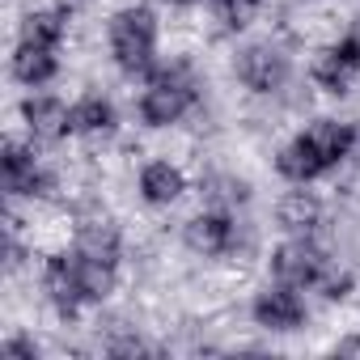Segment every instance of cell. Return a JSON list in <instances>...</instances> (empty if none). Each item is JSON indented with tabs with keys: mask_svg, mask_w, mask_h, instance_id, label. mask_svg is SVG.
Wrapping results in <instances>:
<instances>
[{
	"mask_svg": "<svg viewBox=\"0 0 360 360\" xmlns=\"http://www.w3.org/2000/svg\"><path fill=\"white\" fill-rule=\"evenodd\" d=\"M119 127H123V115L106 89H85L81 98H72V140L102 148L119 136Z\"/></svg>",
	"mask_w": 360,
	"mask_h": 360,
	"instance_id": "cell-10",
	"label": "cell"
},
{
	"mask_svg": "<svg viewBox=\"0 0 360 360\" xmlns=\"http://www.w3.org/2000/svg\"><path fill=\"white\" fill-rule=\"evenodd\" d=\"M18 123L34 144H47V148L64 144V140H72V102H64L60 94H47V89H30L18 102Z\"/></svg>",
	"mask_w": 360,
	"mask_h": 360,
	"instance_id": "cell-8",
	"label": "cell"
},
{
	"mask_svg": "<svg viewBox=\"0 0 360 360\" xmlns=\"http://www.w3.org/2000/svg\"><path fill=\"white\" fill-rule=\"evenodd\" d=\"M106 56L123 81H144L161 64V18L148 0H123L102 18Z\"/></svg>",
	"mask_w": 360,
	"mask_h": 360,
	"instance_id": "cell-3",
	"label": "cell"
},
{
	"mask_svg": "<svg viewBox=\"0 0 360 360\" xmlns=\"http://www.w3.org/2000/svg\"><path fill=\"white\" fill-rule=\"evenodd\" d=\"M356 123L339 115H309L280 148H276V174L284 183H322L335 169H343L356 153Z\"/></svg>",
	"mask_w": 360,
	"mask_h": 360,
	"instance_id": "cell-1",
	"label": "cell"
},
{
	"mask_svg": "<svg viewBox=\"0 0 360 360\" xmlns=\"http://www.w3.org/2000/svg\"><path fill=\"white\" fill-rule=\"evenodd\" d=\"M187 195H191V174H187V165L178 157L153 153V157L140 161V169H136V200L148 212H169Z\"/></svg>",
	"mask_w": 360,
	"mask_h": 360,
	"instance_id": "cell-7",
	"label": "cell"
},
{
	"mask_svg": "<svg viewBox=\"0 0 360 360\" xmlns=\"http://www.w3.org/2000/svg\"><path fill=\"white\" fill-rule=\"evenodd\" d=\"M165 5H169V9H204L208 0H165Z\"/></svg>",
	"mask_w": 360,
	"mask_h": 360,
	"instance_id": "cell-14",
	"label": "cell"
},
{
	"mask_svg": "<svg viewBox=\"0 0 360 360\" xmlns=\"http://www.w3.org/2000/svg\"><path fill=\"white\" fill-rule=\"evenodd\" d=\"M204 98H208V81H204L200 60L174 56V60H161L157 72L140 81L136 119L148 131H174V127H183L191 115L204 110Z\"/></svg>",
	"mask_w": 360,
	"mask_h": 360,
	"instance_id": "cell-2",
	"label": "cell"
},
{
	"mask_svg": "<svg viewBox=\"0 0 360 360\" xmlns=\"http://www.w3.org/2000/svg\"><path fill=\"white\" fill-rule=\"evenodd\" d=\"M330 259H335V250L322 246V238H280L267 250V276L280 280V284L314 292V284L322 280V271L330 267Z\"/></svg>",
	"mask_w": 360,
	"mask_h": 360,
	"instance_id": "cell-6",
	"label": "cell"
},
{
	"mask_svg": "<svg viewBox=\"0 0 360 360\" xmlns=\"http://www.w3.org/2000/svg\"><path fill=\"white\" fill-rule=\"evenodd\" d=\"M305 5H330V0H305Z\"/></svg>",
	"mask_w": 360,
	"mask_h": 360,
	"instance_id": "cell-15",
	"label": "cell"
},
{
	"mask_svg": "<svg viewBox=\"0 0 360 360\" xmlns=\"http://www.w3.org/2000/svg\"><path fill=\"white\" fill-rule=\"evenodd\" d=\"M200 204L204 208H225V212H246L255 200L250 178L238 174V165H208L200 169Z\"/></svg>",
	"mask_w": 360,
	"mask_h": 360,
	"instance_id": "cell-11",
	"label": "cell"
},
{
	"mask_svg": "<svg viewBox=\"0 0 360 360\" xmlns=\"http://www.w3.org/2000/svg\"><path fill=\"white\" fill-rule=\"evenodd\" d=\"M233 81L263 102H280L292 85H297V60H292V39L284 30L276 34H255L246 43H238L233 60H229Z\"/></svg>",
	"mask_w": 360,
	"mask_h": 360,
	"instance_id": "cell-4",
	"label": "cell"
},
{
	"mask_svg": "<svg viewBox=\"0 0 360 360\" xmlns=\"http://www.w3.org/2000/svg\"><path fill=\"white\" fill-rule=\"evenodd\" d=\"M250 322L263 330V335H297L309 326V301H305V288H292V284H280L267 276V284H259L250 292Z\"/></svg>",
	"mask_w": 360,
	"mask_h": 360,
	"instance_id": "cell-5",
	"label": "cell"
},
{
	"mask_svg": "<svg viewBox=\"0 0 360 360\" xmlns=\"http://www.w3.org/2000/svg\"><path fill=\"white\" fill-rule=\"evenodd\" d=\"M0 356H5V360H39L43 343L34 335H9L5 343H0Z\"/></svg>",
	"mask_w": 360,
	"mask_h": 360,
	"instance_id": "cell-13",
	"label": "cell"
},
{
	"mask_svg": "<svg viewBox=\"0 0 360 360\" xmlns=\"http://www.w3.org/2000/svg\"><path fill=\"white\" fill-rule=\"evenodd\" d=\"M271 221L284 238H322L326 200L314 191V183H288V191H280L271 204Z\"/></svg>",
	"mask_w": 360,
	"mask_h": 360,
	"instance_id": "cell-9",
	"label": "cell"
},
{
	"mask_svg": "<svg viewBox=\"0 0 360 360\" xmlns=\"http://www.w3.org/2000/svg\"><path fill=\"white\" fill-rule=\"evenodd\" d=\"M64 72V51L60 47H39V43H13L9 56V77L22 89H47Z\"/></svg>",
	"mask_w": 360,
	"mask_h": 360,
	"instance_id": "cell-12",
	"label": "cell"
}]
</instances>
